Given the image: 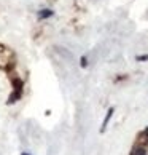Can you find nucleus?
I'll list each match as a JSON object with an SVG mask.
<instances>
[{
    "instance_id": "nucleus-1",
    "label": "nucleus",
    "mask_w": 148,
    "mask_h": 155,
    "mask_svg": "<svg viewBox=\"0 0 148 155\" xmlns=\"http://www.w3.org/2000/svg\"><path fill=\"white\" fill-rule=\"evenodd\" d=\"M14 66H16V61H14L13 51L0 45V69L10 72V71H13Z\"/></svg>"
},
{
    "instance_id": "nucleus-2",
    "label": "nucleus",
    "mask_w": 148,
    "mask_h": 155,
    "mask_svg": "<svg viewBox=\"0 0 148 155\" xmlns=\"http://www.w3.org/2000/svg\"><path fill=\"white\" fill-rule=\"evenodd\" d=\"M11 80V87H13V91H19V93H24V80L18 75H10Z\"/></svg>"
},
{
    "instance_id": "nucleus-3",
    "label": "nucleus",
    "mask_w": 148,
    "mask_h": 155,
    "mask_svg": "<svg viewBox=\"0 0 148 155\" xmlns=\"http://www.w3.org/2000/svg\"><path fill=\"white\" fill-rule=\"evenodd\" d=\"M53 16H54V11L51 10V8H42V10L37 11V19L38 21L49 19V18H53Z\"/></svg>"
},
{
    "instance_id": "nucleus-4",
    "label": "nucleus",
    "mask_w": 148,
    "mask_h": 155,
    "mask_svg": "<svg viewBox=\"0 0 148 155\" xmlns=\"http://www.w3.org/2000/svg\"><path fill=\"white\" fill-rule=\"evenodd\" d=\"M113 114H115V107H110L109 110H107V115H105V118H104V122H102V126H100V133H104V131L107 130V126H109L110 120H112V117H113Z\"/></svg>"
},
{
    "instance_id": "nucleus-5",
    "label": "nucleus",
    "mask_w": 148,
    "mask_h": 155,
    "mask_svg": "<svg viewBox=\"0 0 148 155\" xmlns=\"http://www.w3.org/2000/svg\"><path fill=\"white\" fill-rule=\"evenodd\" d=\"M22 94H24V93H19V91H11L10 96H8V99H7V104H8V106L16 104L18 101L22 99Z\"/></svg>"
},
{
    "instance_id": "nucleus-6",
    "label": "nucleus",
    "mask_w": 148,
    "mask_h": 155,
    "mask_svg": "<svg viewBox=\"0 0 148 155\" xmlns=\"http://www.w3.org/2000/svg\"><path fill=\"white\" fill-rule=\"evenodd\" d=\"M131 155H148V149L142 144H137V146H134Z\"/></svg>"
},
{
    "instance_id": "nucleus-7",
    "label": "nucleus",
    "mask_w": 148,
    "mask_h": 155,
    "mask_svg": "<svg viewBox=\"0 0 148 155\" xmlns=\"http://www.w3.org/2000/svg\"><path fill=\"white\" fill-rule=\"evenodd\" d=\"M88 64H89V62H88V58L83 54L81 58H80V66H81L83 69H86V67H88Z\"/></svg>"
},
{
    "instance_id": "nucleus-8",
    "label": "nucleus",
    "mask_w": 148,
    "mask_h": 155,
    "mask_svg": "<svg viewBox=\"0 0 148 155\" xmlns=\"http://www.w3.org/2000/svg\"><path fill=\"white\" fill-rule=\"evenodd\" d=\"M135 59L139 62H145V61H148V54H139V56H135Z\"/></svg>"
},
{
    "instance_id": "nucleus-9",
    "label": "nucleus",
    "mask_w": 148,
    "mask_h": 155,
    "mask_svg": "<svg viewBox=\"0 0 148 155\" xmlns=\"http://www.w3.org/2000/svg\"><path fill=\"white\" fill-rule=\"evenodd\" d=\"M21 155H30V153H27V152H22Z\"/></svg>"
}]
</instances>
